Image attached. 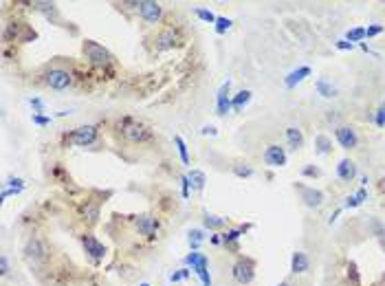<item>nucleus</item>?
I'll use <instances>...</instances> for the list:
<instances>
[{"instance_id":"1","label":"nucleus","mask_w":385,"mask_h":286,"mask_svg":"<svg viewBox=\"0 0 385 286\" xmlns=\"http://www.w3.org/2000/svg\"><path fill=\"white\" fill-rule=\"evenodd\" d=\"M119 132H121L123 139L130 141V143H146V141L152 139L150 128L146 124H141V121L132 119V117H126V119L119 121Z\"/></svg>"},{"instance_id":"2","label":"nucleus","mask_w":385,"mask_h":286,"mask_svg":"<svg viewBox=\"0 0 385 286\" xmlns=\"http://www.w3.org/2000/svg\"><path fill=\"white\" fill-rule=\"evenodd\" d=\"M81 53H84V58L88 60L92 66H97V69H108L115 60H112L110 51L104 49L101 44H97L95 40H84V44H81Z\"/></svg>"},{"instance_id":"3","label":"nucleus","mask_w":385,"mask_h":286,"mask_svg":"<svg viewBox=\"0 0 385 286\" xmlns=\"http://www.w3.org/2000/svg\"><path fill=\"white\" fill-rule=\"evenodd\" d=\"M97 135H99V128L97 126H79L75 130H71L69 135H64V143L66 145H90V143L97 141Z\"/></svg>"},{"instance_id":"4","label":"nucleus","mask_w":385,"mask_h":286,"mask_svg":"<svg viewBox=\"0 0 385 286\" xmlns=\"http://www.w3.org/2000/svg\"><path fill=\"white\" fill-rule=\"evenodd\" d=\"M185 264L192 267V271L200 278L203 286H212V278H209V260L207 255H203L200 251H192L189 255H185Z\"/></svg>"},{"instance_id":"5","label":"nucleus","mask_w":385,"mask_h":286,"mask_svg":"<svg viewBox=\"0 0 385 286\" xmlns=\"http://www.w3.org/2000/svg\"><path fill=\"white\" fill-rule=\"evenodd\" d=\"M231 275H233V280L238 284H251L255 278V262L251 258H240L238 262L233 264V269H231Z\"/></svg>"},{"instance_id":"6","label":"nucleus","mask_w":385,"mask_h":286,"mask_svg":"<svg viewBox=\"0 0 385 286\" xmlns=\"http://www.w3.org/2000/svg\"><path fill=\"white\" fill-rule=\"evenodd\" d=\"M44 79H46V86H51L53 90H66L73 84V75L64 69H51L44 75Z\"/></svg>"},{"instance_id":"7","label":"nucleus","mask_w":385,"mask_h":286,"mask_svg":"<svg viewBox=\"0 0 385 286\" xmlns=\"http://www.w3.org/2000/svg\"><path fill=\"white\" fill-rule=\"evenodd\" d=\"M46 253H49V249H46L44 240H40L38 236H31L27 240V244H24V255H27V260H31V262H42L46 258Z\"/></svg>"},{"instance_id":"8","label":"nucleus","mask_w":385,"mask_h":286,"mask_svg":"<svg viewBox=\"0 0 385 286\" xmlns=\"http://www.w3.org/2000/svg\"><path fill=\"white\" fill-rule=\"evenodd\" d=\"M139 16L146 20V22L156 24L163 16V7L158 2H154V0H141L139 2Z\"/></svg>"},{"instance_id":"9","label":"nucleus","mask_w":385,"mask_h":286,"mask_svg":"<svg viewBox=\"0 0 385 286\" xmlns=\"http://www.w3.org/2000/svg\"><path fill=\"white\" fill-rule=\"evenodd\" d=\"M262 159H264V163L269 167H282V165H286V150L280 145H266Z\"/></svg>"},{"instance_id":"10","label":"nucleus","mask_w":385,"mask_h":286,"mask_svg":"<svg viewBox=\"0 0 385 286\" xmlns=\"http://www.w3.org/2000/svg\"><path fill=\"white\" fill-rule=\"evenodd\" d=\"M335 137H337L339 145H341L343 150H354V147H357V143H359L357 132H354L350 126H339L337 130H335Z\"/></svg>"},{"instance_id":"11","label":"nucleus","mask_w":385,"mask_h":286,"mask_svg":"<svg viewBox=\"0 0 385 286\" xmlns=\"http://www.w3.org/2000/svg\"><path fill=\"white\" fill-rule=\"evenodd\" d=\"M81 244H84V251L88 253L90 258L101 260L106 255V247L95 236H92V233H84V236H81Z\"/></svg>"},{"instance_id":"12","label":"nucleus","mask_w":385,"mask_h":286,"mask_svg":"<svg viewBox=\"0 0 385 286\" xmlns=\"http://www.w3.org/2000/svg\"><path fill=\"white\" fill-rule=\"evenodd\" d=\"M135 222H137V231L141 233V236H148V238H152L154 233L158 231V227H161L152 214H143V216H139Z\"/></svg>"},{"instance_id":"13","label":"nucleus","mask_w":385,"mask_h":286,"mask_svg":"<svg viewBox=\"0 0 385 286\" xmlns=\"http://www.w3.org/2000/svg\"><path fill=\"white\" fill-rule=\"evenodd\" d=\"M229 88H231V81L227 79L223 86L218 88V95H216V115L225 117L231 110V97H229Z\"/></svg>"},{"instance_id":"14","label":"nucleus","mask_w":385,"mask_h":286,"mask_svg":"<svg viewBox=\"0 0 385 286\" xmlns=\"http://www.w3.org/2000/svg\"><path fill=\"white\" fill-rule=\"evenodd\" d=\"M178 42V33L174 29H167V31L158 33L156 35V49L158 51H167V49H174Z\"/></svg>"},{"instance_id":"15","label":"nucleus","mask_w":385,"mask_h":286,"mask_svg":"<svg viewBox=\"0 0 385 286\" xmlns=\"http://www.w3.org/2000/svg\"><path fill=\"white\" fill-rule=\"evenodd\" d=\"M337 176L341 178V181L350 183L352 178L357 176V165H354V161H350V159L339 161V165H337Z\"/></svg>"},{"instance_id":"16","label":"nucleus","mask_w":385,"mask_h":286,"mask_svg":"<svg viewBox=\"0 0 385 286\" xmlns=\"http://www.w3.org/2000/svg\"><path fill=\"white\" fill-rule=\"evenodd\" d=\"M302 201L306 203L308 207H319L323 203V194L319 190H312V187H300Z\"/></svg>"},{"instance_id":"17","label":"nucleus","mask_w":385,"mask_h":286,"mask_svg":"<svg viewBox=\"0 0 385 286\" xmlns=\"http://www.w3.org/2000/svg\"><path fill=\"white\" fill-rule=\"evenodd\" d=\"M79 214H81V218H84L88 224H95L97 218H99V203H97V201H86L84 205H81Z\"/></svg>"},{"instance_id":"18","label":"nucleus","mask_w":385,"mask_h":286,"mask_svg":"<svg viewBox=\"0 0 385 286\" xmlns=\"http://www.w3.org/2000/svg\"><path fill=\"white\" fill-rule=\"evenodd\" d=\"M308 267H310V260L304 251H295L291 258V271L293 273H306Z\"/></svg>"},{"instance_id":"19","label":"nucleus","mask_w":385,"mask_h":286,"mask_svg":"<svg viewBox=\"0 0 385 286\" xmlns=\"http://www.w3.org/2000/svg\"><path fill=\"white\" fill-rule=\"evenodd\" d=\"M308 75H310V69L308 66H300V69H295V71H291L289 73V77L284 79V84H286V88H295L300 81H304Z\"/></svg>"},{"instance_id":"20","label":"nucleus","mask_w":385,"mask_h":286,"mask_svg":"<svg viewBox=\"0 0 385 286\" xmlns=\"http://www.w3.org/2000/svg\"><path fill=\"white\" fill-rule=\"evenodd\" d=\"M286 141H289L291 150H300V147L304 145V135H302L300 128L291 126V128H286Z\"/></svg>"},{"instance_id":"21","label":"nucleus","mask_w":385,"mask_h":286,"mask_svg":"<svg viewBox=\"0 0 385 286\" xmlns=\"http://www.w3.org/2000/svg\"><path fill=\"white\" fill-rule=\"evenodd\" d=\"M249 227H251V224H240V227H235V229H227L225 233H220V236H223V242H225V244L238 242V238L242 236V233H244Z\"/></svg>"},{"instance_id":"22","label":"nucleus","mask_w":385,"mask_h":286,"mask_svg":"<svg viewBox=\"0 0 385 286\" xmlns=\"http://www.w3.org/2000/svg\"><path fill=\"white\" fill-rule=\"evenodd\" d=\"M249 101H251V90H240L238 95L231 97V108H233L235 112H240Z\"/></svg>"},{"instance_id":"23","label":"nucleus","mask_w":385,"mask_h":286,"mask_svg":"<svg viewBox=\"0 0 385 286\" xmlns=\"http://www.w3.org/2000/svg\"><path fill=\"white\" fill-rule=\"evenodd\" d=\"M315 88H317V93H319L321 97H326V99H330V97L337 95V88H335V86H332L328 79H317Z\"/></svg>"},{"instance_id":"24","label":"nucleus","mask_w":385,"mask_h":286,"mask_svg":"<svg viewBox=\"0 0 385 286\" xmlns=\"http://www.w3.org/2000/svg\"><path fill=\"white\" fill-rule=\"evenodd\" d=\"M203 224L207 229H223L225 224H227V218L214 216V214H205V216H203Z\"/></svg>"},{"instance_id":"25","label":"nucleus","mask_w":385,"mask_h":286,"mask_svg":"<svg viewBox=\"0 0 385 286\" xmlns=\"http://www.w3.org/2000/svg\"><path fill=\"white\" fill-rule=\"evenodd\" d=\"M187 178H189V183H192V187L196 192H203L205 190V183H207V178H205V174L200 170H192L187 174Z\"/></svg>"},{"instance_id":"26","label":"nucleus","mask_w":385,"mask_h":286,"mask_svg":"<svg viewBox=\"0 0 385 286\" xmlns=\"http://www.w3.org/2000/svg\"><path fill=\"white\" fill-rule=\"evenodd\" d=\"M346 275H348V280H350L352 286H361V275H359V269H357V264L354 262L346 264Z\"/></svg>"},{"instance_id":"27","label":"nucleus","mask_w":385,"mask_h":286,"mask_svg":"<svg viewBox=\"0 0 385 286\" xmlns=\"http://www.w3.org/2000/svg\"><path fill=\"white\" fill-rule=\"evenodd\" d=\"M315 147H317V152H319V154H328V152H330V147H332V141L328 139V137H323V135H317L315 137Z\"/></svg>"},{"instance_id":"28","label":"nucleus","mask_w":385,"mask_h":286,"mask_svg":"<svg viewBox=\"0 0 385 286\" xmlns=\"http://www.w3.org/2000/svg\"><path fill=\"white\" fill-rule=\"evenodd\" d=\"M187 236H189V244H192V249L196 251V249L200 247V242L205 240V231H203V229H189Z\"/></svg>"},{"instance_id":"29","label":"nucleus","mask_w":385,"mask_h":286,"mask_svg":"<svg viewBox=\"0 0 385 286\" xmlns=\"http://www.w3.org/2000/svg\"><path fill=\"white\" fill-rule=\"evenodd\" d=\"M174 143H176V147H178V154H181V161H183V165H189V152H187V145H185V141H183V137H174Z\"/></svg>"},{"instance_id":"30","label":"nucleus","mask_w":385,"mask_h":286,"mask_svg":"<svg viewBox=\"0 0 385 286\" xmlns=\"http://www.w3.org/2000/svg\"><path fill=\"white\" fill-rule=\"evenodd\" d=\"M231 24H233V22H231L229 18L218 16V18H216V22H214V29H216V33H220V35H223V33H227L229 29H231Z\"/></svg>"},{"instance_id":"31","label":"nucleus","mask_w":385,"mask_h":286,"mask_svg":"<svg viewBox=\"0 0 385 286\" xmlns=\"http://www.w3.org/2000/svg\"><path fill=\"white\" fill-rule=\"evenodd\" d=\"M363 38H366V29H363V27H357V29H350V31H348L346 33V40H348V42H361V40Z\"/></svg>"},{"instance_id":"32","label":"nucleus","mask_w":385,"mask_h":286,"mask_svg":"<svg viewBox=\"0 0 385 286\" xmlns=\"http://www.w3.org/2000/svg\"><path fill=\"white\" fill-rule=\"evenodd\" d=\"M7 185H9V190L15 192V194H20L24 190V181L22 178H15V176H9L7 178Z\"/></svg>"},{"instance_id":"33","label":"nucleus","mask_w":385,"mask_h":286,"mask_svg":"<svg viewBox=\"0 0 385 286\" xmlns=\"http://www.w3.org/2000/svg\"><path fill=\"white\" fill-rule=\"evenodd\" d=\"M194 13H196V16L200 18V20H203V22H209V24H214L216 22V18H218V16H214V13L212 11H207V9H194Z\"/></svg>"},{"instance_id":"34","label":"nucleus","mask_w":385,"mask_h":286,"mask_svg":"<svg viewBox=\"0 0 385 286\" xmlns=\"http://www.w3.org/2000/svg\"><path fill=\"white\" fill-rule=\"evenodd\" d=\"M233 174H235V176H240V178H249L251 174H253V170L240 163V165H233Z\"/></svg>"},{"instance_id":"35","label":"nucleus","mask_w":385,"mask_h":286,"mask_svg":"<svg viewBox=\"0 0 385 286\" xmlns=\"http://www.w3.org/2000/svg\"><path fill=\"white\" fill-rule=\"evenodd\" d=\"M379 33H383L381 24H372V27L366 29V38H374V35H379Z\"/></svg>"},{"instance_id":"36","label":"nucleus","mask_w":385,"mask_h":286,"mask_svg":"<svg viewBox=\"0 0 385 286\" xmlns=\"http://www.w3.org/2000/svg\"><path fill=\"white\" fill-rule=\"evenodd\" d=\"M29 104L33 106V115H40V112L44 110V104H42V99H38V97H33V99H31Z\"/></svg>"},{"instance_id":"37","label":"nucleus","mask_w":385,"mask_h":286,"mask_svg":"<svg viewBox=\"0 0 385 286\" xmlns=\"http://www.w3.org/2000/svg\"><path fill=\"white\" fill-rule=\"evenodd\" d=\"M35 126H49L51 124V117H42V115H33L31 117Z\"/></svg>"},{"instance_id":"38","label":"nucleus","mask_w":385,"mask_h":286,"mask_svg":"<svg viewBox=\"0 0 385 286\" xmlns=\"http://www.w3.org/2000/svg\"><path fill=\"white\" fill-rule=\"evenodd\" d=\"M9 273V262H7V255H0V275H7Z\"/></svg>"},{"instance_id":"39","label":"nucleus","mask_w":385,"mask_h":286,"mask_svg":"<svg viewBox=\"0 0 385 286\" xmlns=\"http://www.w3.org/2000/svg\"><path fill=\"white\" fill-rule=\"evenodd\" d=\"M181 185H183V198H189V187H192V183H189L187 176L181 178Z\"/></svg>"},{"instance_id":"40","label":"nucleus","mask_w":385,"mask_h":286,"mask_svg":"<svg viewBox=\"0 0 385 286\" xmlns=\"http://www.w3.org/2000/svg\"><path fill=\"white\" fill-rule=\"evenodd\" d=\"M374 121H377V126H379V128H383V126H385V106H383V108H379V112H377V119H374Z\"/></svg>"},{"instance_id":"41","label":"nucleus","mask_w":385,"mask_h":286,"mask_svg":"<svg viewBox=\"0 0 385 286\" xmlns=\"http://www.w3.org/2000/svg\"><path fill=\"white\" fill-rule=\"evenodd\" d=\"M337 49H341V51H352L354 44L348 42V40H339V42H337Z\"/></svg>"},{"instance_id":"42","label":"nucleus","mask_w":385,"mask_h":286,"mask_svg":"<svg viewBox=\"0 0 385 286\" xmlns=\"http://www.w3.org/2000/svg\"><path fill=\"white\" fill-rule=\"evenodd\" d=\"M354 198H357V201H359V205H361V203H363V201H366V198H368V192H366V187H361V190H359L357 194H354Z\"/></svg>"},{"instance_id":"43","label":"nucleus","mask_w":385,"mask_h":286,"mask_svg":"<svg viewBox=\"0 0 385 286\" xmlns=\"http://www.w3.org/2000/svg\"><path fill=\"white\" fill-rule=\"evenodd\" d=\"M200 135H209V137H216V135H218V130H216L214 126H205L203 130H200Z\"/></svg>"},{"instance_id":"44","label":"nucleus","mask_w":385,"mask_h":286,"mask_svg":"<svg viewBox=\"0 0 385 286\" xmlns=\"http://www.w3.org/2000/svg\"><path fill=\"white\" fill-rule=\"evenodd\" d=\"M181 280H185L183 271H174V273L169 275V282H181Z\"/></svg>"},{"instance_id":"45","label":"nucleus","mask_w":385,"mask_h":286,"mask_svg":"<svg viewBox=\"0 0 385 286\" xmlns=\"http://www.w3.org/2000/svg\"><path fill=\"white\" fill-rule=\"evenodd\" d=\"M343 207H346V209L359 207V201H357V198H354V196H348V198H346V205H343Z\"/></svg>"},{"instance_id":"46","label":"nucleus","mask_w":385,"mask_h":286,"mask_svg":"<svg viewBox=\"0 0 385 286\" xmlns=\"http://www.w3.org/2000/svg\"><path fill=\"white\" fill-rule=\"evenodd\" d=\"M304 176H319L317 167H304Z\"/></svg>"},{"instance_id":"47","label":"nucleus","mask_w":385,"mask_h":286,"mask_svg":"<svg viewBox=\"0 0 385 286\" xmlns=\"http://www.w3.org/2000/svg\"><path fill=\"white\" fill-rule=\"evenodd\" d=\"M339 214H341V209H337V212H335V214H332V216H330V218H328V224H332V222H335V220H337V216H339Z\"/></svg>"},{"instance_id":"48","label":"nucleus","mask_w":385,"mask_h":286,"mask_svg":"<svg viewBox=\"0 0 385 286\" xmlns=\"http://www.w3.org/2000/svg\"><path fill=\"white\" fill-rule=\"evenodd\" d=\"M212 242L214 244H220V242H223V238H220V236H212Z\"/></svg>"},{"instance_id":"49","label":"nucleus","mask_w":385,"mask_h":286,"mask_svg":"<svg viewBox=\"0 0 385 286\" xmlns=\"http://www.w3.org/2000/svg\"><path fill=\"white\" fill-rule=\"evenodd\" d=\"M139 286H150V284H148V282H141V284H139Z\"/></svg>"},{"instance_id":"50","label":"nucleus","mask_w":385,"mask_h":286,"mask_svg":"<svg viewBox=\"0 0 385 286\" xmlns=\"http://www.w3.org/2000/svg\"><path fill=\"white\" fill-rule=\"evenodd\" d=\"M280 286H289V282H282V284H280Z\"/></svg>"}]
</instances>
